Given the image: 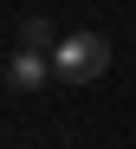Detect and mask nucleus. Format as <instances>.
I'll use <instances>...</instances> for the list:
<instances>
[{
  "label": "nucleus",
  "mask_w": 136,
  "mask_h": 149,
  "mask_svg": "<svg viewBox=\"0 0 136 149\" xmlns=\"http://www.w3.org/2000/svg\"><path fill=\"white\" fill-rule=\"evenodd\" d=\"M104 65H110V39H104V33H71V39L52 45V71H59L65 84L104 78Z\"/></svg>",
  "instance_id": "1"
},
{
  "label": "nucleus",
  "mask_w": 136,
  "mask_h": 149,
  "mask_svg": "<svg viewBox=\"0 0 136 149\" xmlns=\"http://www.w3.org/2000/svg\"><path fill=\"white\" fill-rule=\"evenodd\" d=\"M45 78H59V71H52V58L33 52V45H20V52L7 58V84H13V91H39Z\"/></svg>",
  "instance_id": "2"
},
{
  "label": "nucleus",
  "mask_w": 136,
  "mask_h": 149,
  "mask_svg": "<svg viewBox=\"0 0 136 149\" xmlns=\"http://www.w3.org/2000/svg\"><path fill=\"white\" fill-rule=\"evenodd\" d=\"M26 45H33V52L52 45V26H45V19H26Z\"/></svg>",
  "instance_id": "3"
}]
</instances>
